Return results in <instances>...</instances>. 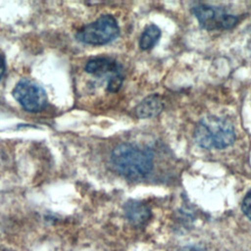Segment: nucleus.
I'll list each match as a JSON object with an SVG mask.
<instances>
[{
	"mask_svg": "<svg viewBox=\"0 0 251 251\" xmlns=\"http://www.w3.org/2000/svg\"><path fill=\"white\" fill-rule=\"evenodd\" d=\"M154 154L148 148L132 143H121L111 153V164L116 172L130 179L147 176L153 169Z\"/></svg>",
	"mask_w": 251,
	"mask_h": 251,
	"instance_id": "obj_1",
	"label": "nucleus"
},
{
	"mask_svg": "<svg viewBox=\"0 0 251 251\" xmlns=\"http://www.w3.org/2000/svg\"><path fill=\"white\" fill-rule=\"evenodd\" d=\"M193 137L196 144L204 149H225L234 142L235 131L228 120L207 116L196 125Z\"/></svg>",
	"mask_w": 251,
	"mask_h": 251,
	"instance_id": "obj_2",
	"label": "nucleus"
},
{
	"mask_svg": "<svg viewBox=\"0 0 251 251\" xmlns=\"http://www.w3.org/2000/svg\"><path fill=\"white\" fill-rule=\"evenodd\" d=\"M120 34V26L117 20L112 15H102L93 23H90L81 27L76 38L80 42L90 45H104Z\"/></svg>",
	"mask_w": 251,
	"mask_h": 251,
	"instance_id": "obj_3",
	"label": "nucleus"
},
{
	"mask_svg": "<svg viewBox=\"0 0 251 251\" xmlns=\"http://www.w3.org/2000/svg\"><path fill=\"white\" fill-rule=\"evenodd\" d=\"M199 25L206 30L229 29L236 25L238 18L224 9L208 4H197L191 9Z\"/></svg>",
	"mask_w": 251,
	"mask_h": 251,
	"instance_id": "obj_4",
	"label": "nucleus"
},
{
	"mask_svg": "<svg viewBox=\"0 0 251 251\" xmlns=\"http://www.w3.org/2000/svg\"><path fill=\"white\" fill-rule=\"evenodd\" d=\"M15 99L28 112H38L47 105V94L37 82L25 78L17 83L13 90Z\"/></svg>",
	"mask_w": 251,
	"mask_h": 251,
	"instance_id": "obj_5",
	"label": "nucleus"
},
{
	"mask_svg": "<svg viewBox=\"0 0 251 251\" xmlns=\"http://www.w3.org/2000/svg\"><path fill=\"white\" fill-rule=\"evenodd\" d=\"M85 71L94 75H105L111 74L112 75L122 74V67L119 63L111 57H95L89 60L85 65Z\"/></svg>",
	"mask_w": 251,
	"mask_h": 251,
	"instance_id": "obj_6",
	"label": "nucleus"
},
{
	"mask_svg": "<svg viewBox=\"0 0 251 251\" xmlns=\"http://www.w3.org/2000/svg\"><path fill=\"white\" fill-rule=\"evenodd\" d=\"M126 220L133 226H139L145 225L151 219V210L143 202L129 200L124 206Z\"/></svg>",
	"mask_w": 251,
	"mask_h": 251,
	"instance_id": "obj_7",
	"label": "nucleus"
},
{
	"mask_svg": "<svg viewBox=\"0 0 251 251\" xmlns=\"http://www.w3.org/2000/svg\"><path fill=\"white\" fill-rule=\"evenodd\" d=\"M164 101L162 97L155 93L146 96L136 106L135 112L140 119H151L158 116L164 109Z\"/></svg>",
	"mask_w": 251,
	"mask_h": 251,
	"instance_id": "obj_8",
	"label": "nucleus"
},
{
	"mask_svg": "<svg viewBox=\"0 0 251 251\" xmlns=\"http://www.w3.org/2000/svg\"><path fill=\"white\" fill-rule=\"evenodd\" d=\"M161 36V29L154 24L148 25L139 38V47L141 50L151 49L159 40Z\"/></svg>",
	"mask_w": 251,
	"mask_h": 251,
	"instance_id": "obj_9",
	"label": "nucleus"
},
{
	"mask_svg": "<svg viewBox=\"0 0 251 251\" xmlns=\"http://www.w3.org/2000/svg\"><path fill=\"white\" fill-rule=\"evenodd\" d=\"M124 81V75L123 74H118L113 76H111L108 80L107 84V90L110 92H117L120 90L122 87Z\"/></svg>",
	"mask_w": 251,
	"mask_h": 251,
	"instance_id": "obj_10",
	"label": "nucleus"
},
{
	"mask_svg": "<svg viewBox=\"0 0 251 251\" xmlns=\"http://www.w3.org/2000/svg\"><path fill=\"white\" fill-rule=\"evenodd\" d=\"M241 209L243 214L251 221V189L244 196L241 203Z\"/></svg>",
	"mask_w": 251,
	"mask_h": 251,
	"instance_id": "obj_11",
	"label": "nucleus"
},
{
	"mask_svg": "<svg viewBox=\"0 0 251 251\" xmlns=\"http://www.w3.org/2000/svg\"><path fill=\"white\" fill-rule=\"evenodd\" d=\"M5 69H6V67H5V62H4V60L0 57V79H1V77L3 76V75H4V73H5Z\"/></svg>",
	"mask_w": 251,
	"mask_h": 251,
	"instance_id": "obj_12",
	"label": "nucleus"
},
{
	"mask_svg": "<svg viewBox=\"0 0 251 251\" xmlns=\"http://www.w3.org/2000/svg\"><path fill=\"white\" fill-rule=\"evenodd\" d=\"M182 251H201V250L200 249H196V248H186V249H184Z\"/></svg>",
	"mask_w": 251,
	"mask_h": 251,
	"instance_id": "obj_13",
	"label": "nucleus"
}]
</instances>
